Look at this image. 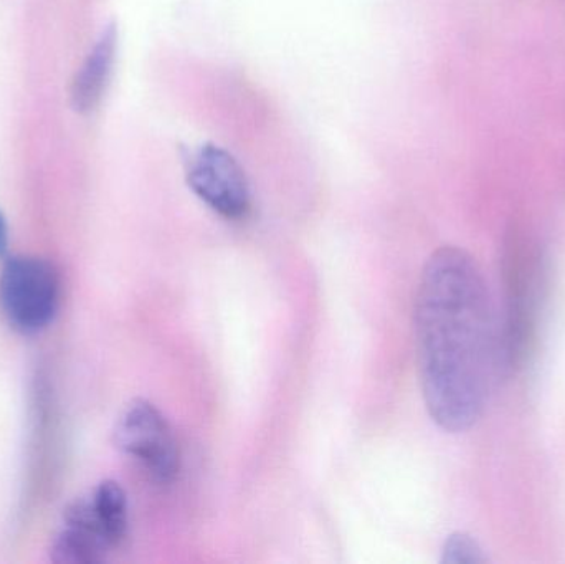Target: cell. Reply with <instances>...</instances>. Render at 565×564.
<instances>
[{
	"mask_svg": "<svg viewBox=\"0 0 565 564\" xmlns=\"http://www.w3.org/2000/svg\"><path fill=\"white\" fill-rule=\"evenodd\" d=\"M414 328L428 414L448 433L471 429L487 409L501 353L490 290L470 254L444 247L428 258Z\"/></svg>",
	"mask_w": 565,
	"mask_h": 564,
	"instance_id": "1",
	"label": "cell"
},
{
	"mask_svg": "<svg viewBox=\"0 0 565 564\" xmlns=\"http://www.w3.org/2000/svg\"><path fill=\"white\" fill-rule=\"evenodd\" d=\"M58 307V275L39 257L9 258L0 272V308L20 333L43 330Z\"/></svg>",
	"mask_w": 565,
	"mask_h": 564,
	"instance_id": "2",
	"label": "cell"
},
{
	"mask_svg": "<svg viewBox=\"0 0 565 564\" xmlns=\"http://www.w3.org/2000/svg\"><path fill=\"white\" fill-rule=\"evenodd\" d=\"M115 446L139 460L158 482L169 483L179 472V449L166 417L154 404L135 400L116 421Z\"/></svg>",
	"mask_w": 565,
	"mask_h": 564,
	"instance_id": "3",
	"label": "cell"
},
{
	"mask_svg": "<svg viewBox=\"0 0 565 564\" xmlns=\"http://www.w3.org/2000/svg\"><path fill=\"white\" fill-rule=\"evenodd\" d=\"M188 184L209 207L227 219H242L252 205L250 185L234 156L215 145L188 158Z\"/></svg>",
	"mask_w": 565,
	"mask_h": 564,
	"instance_id": "4",
	"label": "cell"
},
{
	"mask_svg": "<svg viewBox=\"0 0 565 564\" xmlns=\"http://www.w3.org/2000/svg\"><path fill=\"white\" fill-rule=\"evenodd\" d=\"M63 530L52 546V560L62 564H95L105 562L115 549L105 526L99 522L92 496L75 500L63 513Z\"/></svg>",
	"mask_w": 565,
	"mask_h": 564,
	"instance_id": "5",
	"label": "cell"
},
{
	"mask_svg": "<svg viewBox=\"0 0 565 564\" xmlns=\"http://www.w3.org/2000/svg\"><path fill=\"white\" fill-rule=\"evenodd\" d=\"M118 30L109 23L96 40L72 85V106L79 115H88L102 102L115 65Z\"/></svg>",
	"mask_w": 565,
	"mask_h": 564,
	"instance_id": "6",
	"label": "cell"
},
{
	"mask_svg": "<svg viewBox=\"0 0 565 564\" xmlns=\"http://www.w3.org/2000/svg\"><path fill=\"white\" fill-rule=\"evenodd\" d=\"M92 500L109 540L118 546L128 532V499L125 490L119 483L106 480L96 487Z\"/></svg>",
	"mask_w": 565,
	"mask_h": 564,
	"instance_id": "7",
	"label": "cell"
},
{
	"mask_svg": "<svg viewBox=\"0 0 565 564\" xmlns=\"http://www.w3.org/2000/svg\"><path fill=\"white\" fill-rule=\"evenodd\" d=\"M441 563L481 564L487 563V556L483 555V550L480 549L477 540L471 539L467 533H454L445 542Z\"/></svg>",
	"mask_w": 565,
	"mask_h": 564,
	"instance_id": "8",
	"label": "cell"
},
{
	"mask_svg": "<svg viewBox=\"0 0 565 564\" xmlns=\"http://www.w3.org/2000/svg\"><path fill=\"white\" fill-rule=\"evenodd\" d=\"M7 251V225L3 221L2 212H0V255L6 254Z\"/></svg>",
	"mask_w": 565,
	"mask_h": 564,
	"instance_id": "9",
	"label": "cell"
}]
</instances>
